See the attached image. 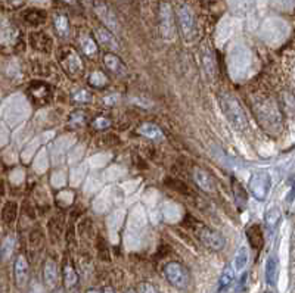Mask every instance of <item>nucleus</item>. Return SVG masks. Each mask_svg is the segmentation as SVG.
<instances>
[{
    "instance_id": "nucleus-27",
    "label": "nucleus",
    "mask_w": 295,
    "mask_h": 293,
    "mask_svg": "<svg viewBox=\"0 0 295 293\" xmlns=\"http://www.w3.org/2000/svg\"><path fill=\"white\" fill-rule=\"evenodd\" d=\"M72 99L75 102H90V93L87 90H78L77 93L72 94Z\"/></svg>"
},
{
    "instance_id": "nucleus-16",
    "label": "nucleus",
    "mask_w": 295,
    "mask_h": 293,
    "mask_svg": "<svg viewBox=\"0 0 295 293\" xmlns=\"http://www.w3.org/2000/svg\"><path fill=\"white\" fill-rule=\"evenodd\" d=\"M281 220H282V211L279 206H270L266 212V217H264V223L267 226L269 230H275L279 224H281Z\"/></svg>"
},
{
    "instance_id": "nucleus-8",
    "label": "nucleus",
    "mask_w": 295,
    "mask_h": 293,
    "mask_svg": "<svg viewBox=\"0 0 295 293\" xmlns=\"http://www.w3.org/2000/svg\"><path fill=\"white\" fill-rule=\"evenodd\" d=\"M13 276H15V282L16 286L24 289L28 285L30 280V264L25 255H18L13 264Z\"/></svg>"
},
{
    "instance_id": "nucleus-25",
    "label": "nucleus",
    "mask_w": 295,
    "mask_h": 293,
    "mask_svg": "<svg viewBox=\"0 0 295 293\" xmlns=\"http://www.w3.org/2000/svg\"><path fill=\"white\" fill-rule=\"evenodd\" d=\"M89 84L93 86V87H98V88L103 87V86L106 84V77H105V74L100 72V71L92 72V75L89 77Z\"/></svg>"
},
{
    "instance_id": "nucleus-15",
    "label": "nucleus",
    "mask_w": 295,
    "mask_h": 293,
    "mask_svg": "<svg viewBox=\"0 0 295 293\" xmlns=\"http://www.w3.org/2000/svg\"><path fill=\"white\" fill-rule=\"evenodd\" d=\"M248 261H250V252H248V249L245 246H241L238 249V252H236V255H235V261H233V265H232L233 270H235V273L241 274L247 268Z\"/></svg>"
},
{
    "instance_id": "nucleus-7",
    "label": "nucleus",
    "mask_w": 295,
    "mask_h": 293,
    "mask_svg": "<svg viewBox=\"0 0 295 293\" xmlns=\"http://www.w3.org/2000/svg\"><path fill=\"white\" fill-rule=\"evenodd\" d=\"M192 177H194V181L197 183V186L205 192V193H214L216 192V180L214 177L204 168L201 167H194L192 170Z\"/></svg>"
},
{
    "instance_id": "nucleus-31",
    "label": "nucleus",
    "mask_w": 295,
    "mask_h": 293,
    "mask_svg": "<svg viewBox=\"0 0 295 293\" xmlns=\"http://www.w3.org/2000/svg\"><path fill=\"white\" fill-rule=\"evenodd\" d=\"M86 293H100L99 291H96V289H89Z\"/></svg>"
},
{
    "instance_id": "nucleus-28",
    "label": "nucleus",
    "mask_w": 295,
    "mask_h": 293,
    "mask_svg": "<svg viewBox=\"0 0 295 293\" xmlns=\"http://www.w3.org/2000/svg\"><path fill=\"white\" fill-rule=\"evenodd\" d=\"M137 293H160V291L151 283H140L137 286Z\"/></svg>"
},
{
    "instance_id": "nucleus-4",
    "label": "nucleus",
    "mask_w": 295,
    "mask_h": 293,
    "mask_svg": "<svg viewBox=\"0 0 295 293\" xmlns=\"http://www.w3.org/2000/svg\"><path fill=\"white\" fill-rule=\"evenodd\" d=\"M177 19H179V27L182 31V35L185 37V40H194L195 34H197V22H195V15L192 12V9L186 4L179 7L177 12Z\"/></svg>"
},
{
    "instance_id": "nucleus-32",
    "label": "nucleus",
    "mask_w": 295,
    "mask_h": 293,
    "mask_svg": "<svg viewBox=\"0 0 295 293\" xmlns=\"http://www.w3.org/2000/svg\"><path fill=\"white\" fill-rule=\"evenodd\" d=\"M127 293H131V292H127Z\"/></svg>"
},
{
    "instance_id": "nucleus-17",
    "label": "nucleus",
    "mask_w": 295,
    "mask_h": 293,
    "mask_svg": "<svg viewBox=\"0 0 295 293\" xmlns=\"http://www.w3.org/2000/svg\"><path fill=\"white\" fill-rule=\"evenodd\" d=\"M62 279H64V285L66 289H72L78 283V274H77L75 268L68 263L62 268Z\"/></svg>"
},
{
    "instance_id": "nucleus-24",
    "label": "nucleus",
    "mask_w": 295,
    "mask_h": 293,
    "mask_svg": "<svg viewBox=\"0 0 295 293\" xmlns=\"http://www.w3.org/2000/svg\"><path fill=\"white\" fill-rule=\"evenodd\" d=\"M247 234H248V242L251 243L253 248H256V242H259V243H257L259 246L263 245V233H262V229H260L257 224L251 226V227L248 229Z\"/></svg>"
},
{
    "instance_id": "nucleus-2",
    "label": "nucleus",
    "mask_w": 295,
    "mask_h": 293,
    "mask_svg": "<svg viewBox=\"0 0 295 293\" xmlns=\"http://www.w3.org/2000/svg\"><path fill=\"white\" fill-rule=\"evenodd\" d=\"M164 276L167 282L179 291H185L191 285V274L180 263H168L164 267Z\"/></svg>"
},
{
    "instance_id": "nucleus-1",
    "label": "nucleus",
    "mask_w": 295,
    "mask_h": 293,
    "mask_svg": "<svg viewBox=\"0 0 295 293\" xmlns=\"http://www.w3.org/2000/svg\"><path fill=\"white\" fill-rule=\"evenodd\" d=\"M220 103H222L223 114L226 115L228 121L233 125V128L241 133H245L250 128V122L247 119V115H245L241 103L230 94H222Z\"/></svg>"
},
{
    "instance_id": "nucleus-10",
    "label": "nucleus",
    "mask_w": 295,
    "mask_h": 293,
    "mask_svg": "<svg viewBox=\"0 0 295 293\" xmlns=\"http://www.w3.org/2000/svg\"><path fill=\"white\" fill-rule=\"evenodd\" d=\"M59 282V271H58V265L53 260H47L44 263L43 267V283L47 289H55L58 286Z\"/></svg>"
},
{
    "instance_id": "nucleus-30",
    "label": "nucleus",
    "mask_w": 295,
    "mask_h": 293,
    "mask_svg": "<svg viewBox=\"0 0 295 293\" xmlns=\"http://www.w3.org/2000/svg\"><path fill=\"white\" fill-rule=\"evenodd\" d=\"M103 293H115V292H114L112 288H105V289H103Z\"/></svg>"
},
{
    "instance_id": "nucleus-22",
    "label": "nucleus",
    "mask_w": 295,
    "mask_h": 293,
    "mask_svg": "<svg viewBox=\"0 0 295 293\" xmlns=\"http://www.w3.org/2000/svg\"><path fill=\"white\" fill-rule=\"evenodd\" d=\"M53 24H55L56 32H58L62 38L68 37V34H69V22H68V18H66L65 15H61V13L56 15L55 19H53Z\"/></svg>"
},
{
    "instance_id": "nucleus-3",
    "label": "nucleus",
    "mask_w": 295,
    "mask_h": 293,
    "mask_svg": "<svg viewBox=\"0 0 295 293\" xmlns=\"http://www.w3.org/2000/svg\"><path fill=\"white\" fill-rule=\"evenodd\" d=\"M270 187H272V178L270 174L266 171H257L251 176L250 178V184L248 189L251 192V195L257 199V201H266L269 193H270Z\"/></svg>"
},
{
    "instance_id": "nucleus-5",
    "label": "nucleus",
    "mask_w": 295,
    "mask_h": 293,
    "mask_svg": "<svg viewBox=\"0 0 295 293\" xmlns=\"http://www.w3.org/2000/svg\"><path fill=\"white\" fill-rule=\"evenodd\" d=\"M160 29L165 40H173L176 35V24L174 15L170 3H161L160 6Z\"/></svg>"
},
{
    "instance_id": "nucleus-6",
    "label": "nucleus",
    "mask_w": 295,
    "mask_h": 293,
    "mask_svg": "<svg viewBox=\"0 0 295 293\" xmlns=\"http://www.w3.org/2000/svg\"><path fill=\"white\" fill-rule=\"evenodd\" d=\"M199 240L211 251H222L226 246V239L216 230L202 227L199 230Z\"/></svg>"
},
{
    "instance_id": "nucleus-18",
    "label": "nucleus",
    "mask_w": 295,
    "mask_h": 293,
    "mask_svg": "<svg viewBox=\"0 0 295 293\" xmlns=\"http://www.w3.org/2000/svg\"><path fill=\"white\" fill-rule=\"evenodd\" d=\"M235 270H233V267L232 265H228L225 270H223V273H222V276H220V280H219V292H225V291H228L232 285H233V282H235Z\"/></svg>"
},
{
    "instance_id": "nucleus-21",
    "label": "nucleus",
    "mask_w": 295,
    "mask_h": 293,
    "mask_svg": "<svg viewBox=\"0 0 295 293\" xmlns=\"http://www.w3.org/2000/svg\"><path fill=\"white\" fill-rule=\"evenodd\" d=\"M276 274H278V260L275 255H269V258L266 261V282L269 286L275 285Z\"/></svg>"
},
{
    "instance_id": "nucleus-12",
    "label": "nucleus",
    "mask_w": 295,
    "mask_h": 293,
    "mask_svg": "<svg viewBox=\"0 0 295 293\" xmlns=\"http://www.w3.org/2000/svg\"><path fill=\"white\" fill-rule=\"evenodd\" d=\"M96 38L100 44H103L105 47L111 49V50H117L120 47V43L117 40V37L112 34V31L106 27H98L95 29Z\"/></svg>"
},
{
    "instance_id": "nucleus-14",
    "label": "nucleus",
    "mask_w": 295,
    "mask_h": 293,
    "mask_svg": "<svg viewBox=\"0 0 295 293\" xmlns=\"http://www.w3.org/2000/svg\"><path fill=\"white\" fill-rule=\"evenodd\" d=\"M201 58H202V66H204L205 72L211 78H216L217 77V65H216V56H214V53L210 52L208 49H204L201 52Z\"/></svg>"
},
{
    "instance_id": "nucleus-11",
    "label": "nucleus",
    "mask_w": 295,
    "mask_h": 293,
    "mask_svg": "<svg viewBox=\"0 0 295 293\" xmlns=\"http://www.w3.org/2000/svg\"><path fill=\"white\" fill-rule=\"evenodd\" d=\"M103 63L108 68V71H111L112 74H115L117 77H124L127 74V68L124 65V62L112 52L105 53L103 56Z\"/></svg>"
},
{
    "instance_id": "nucleus-23",
    "label": "nucleus",
    "mask_w": 295,
    "mask_h": 293,
    "mask_svg": "<svg viewBox=\"0 0 295 293\" xmlns=\"http://www.w3.org/2000/svg\"><path fill=\"white\" fill-rule=\"evenodd\" d=\"M80 44H81V49H83L84 55H87V56H95V55H98V46H96V41H95L92 37H89V35L81 37Z\"/></svg>"
},
{
    "instance_id": "nucleus-9",
    "label": "nucleus",
    "mask_w": 295,
    "mask_h": 293,
    "mask_svg": "<svg viewBox=\"0 0 295 293\" xmlns=\"http://www.w3.org/2000/svg\"><path fill=\"white\" fill-rule=\"evenodd\" d=\"M30 94H31L33 102L38 106H43V105L49 103V100H50V88L46 83H41V81H34L31 84Z\"/></svg>"
},
{
    "instance_id": "nucleus-20",
    "label": "nucleus",
    "mask_w": 295,
    "mask_h": 293,
    "mask_svg": "<svg viewBox=\"0 0 295 293\" xmlns=\"http://www.w3.org/2000/svg\"><path fill=\"white\" fill-rule=\"evenodd\" d=\"M139 134L148 137V139H152V140H157V139H161L163 137V130L155 125V124H151V122H145L142 124L139 128H137Z\"/></svg>"
},
{
    "instance_id": "nucleus-29",
    "label": "nucleus",
    "mask_w": 295,
    "mask_h": 293,
    "mask_svg": "<svg viewBox=\"0 0 295 293\" xmlns=\"http://www.w3.org/2000/svg\"><path fill=\"white\" fill-rule=\"evenodd\" d=\"M50 293H65V291L62 289V288H59V286H56L55 289H52L50 291Z\"/></svg>"
},
{
    "instance_id": "nucleus-19",
    "label": "nucleus",
    "mask_w": 295,
    "mask_h": 293,
    "mask_svg": "<svg viewBox=\"0 0 295 293\" xmlns=\"http://www.w3.org/2000/svg\"><path fill=\"white\" fill-rule=\"evenodd\" d=\"M232 189H233V195H235V201H236V205L242 209L247 206V202H248V192L244 189V186L236 181V180H232Z\"/></svg>"
},
{
    "instance_id": "nucleus-13",
    "label": "nucleus",
    "mask_w": 295,
    "mask_h": 293,
    "mask_svg": "<svg viewBox=\"0 0 295 293\" xmlns=\"http://www.w3.org/2000/svg\"><path fill=\"white\" fill-rule=\"evenodd\" d=\"M95 9H96V13L100 16V19L109 27V29H117L118 28V25H117V19H115V16L109 12V9H108V6L103 3V1H98V4L95 3Z\"/></svg>"
},
{
    "instance_id": "nucleus-26",
    "label": "nucleus",
    "mask_w": 295,
    "mask_h": 293,
    "mask_svg": "<svg viewBox=\"0 0 295 293\" xmlns=\"http://www.w3.org/2000/svg\"><path fill=\"white\" fill-rule=\"evenodd\" d=\"M92 125L96 128V130H106L111 127V119L109 118H105V117H98L93 119Z\"/></svg>"
}]
</instances>
